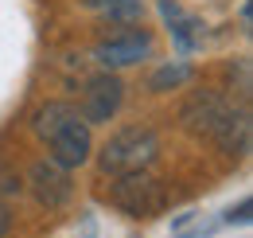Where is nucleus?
<instances>
[{
    "mask_svg": "<svg viewBox=\"0 0 253 238\" xmlns=\"http://www.w3.org/2000/svg\"><path fill=\"white\" fill-rule=\"evenodd\" d=\"M160 16H164V24L171 31V43H175L183 55H191V51L203 43V20L187 16L175 0H160Z\"/></svg>",
    "mask_w": 253,
    "mask_h": 238,
    "instance_id": "6e6552de",
    "label": "nucleus"
},
{
    "mask_svg": "<svg viewBox=\"0 0 253 238\" xmlns=\"http://www.w3.org/2000/svg\"><path fill=\"white\" fill-rule=\"evenodd\" d=\"M90 8H97L101 16H109L113 24H136L144 16V4L140 0H86Z\"/></svg>",
    "mask_w": 253,
    "mask_h": 238,
    "instance_id": "f8f14e48",
    "label": "nucleus"
},
{
    "mask_svg": "<svg viewBox=\"0 0 253 238\" xmlns=\"http://www.w3.org/2000/svg\"><path fill=\"white\" fill-rule=\"evenodd\" d=\"M70 114H78L70 102H47V106H39V110H35L32 129L39 133V137H43V141H47V137H51V133H55V129H59L66 118H70Z\"/></svg>",
    "mask_w": 253,
    "mask_h": 238,
    "instance_id": "9b49d317",
    "label": "nucleus"
},
{
    "mask_svg": "<svg viewBox=\"0 0 253 238\" xmlns=\"http://www.w3.org/2000/svg\"><path fill=\"white\" fill-rule=\"evenodd\" d=\"M8 227H12V211H8L4 203H0V238L8 235Z\"/></svg>",
    "mask_w": 253,
    "mask_h": 238,
    "instance_id": "4468645a",
    "label": "nucleus"
},
{
    "mask_svg": "<svg viewBox=\"0 0 253 238\" xmlns=\"http://www.w3.org/2000/svg\"><path fill=\"white\" fill-rule=\"evenodd\" d=\"M109 203L117 211H125L128 219H156L168 207V191L148 168H136V172H117L113 176Z\"/></svg>",
    "mask_w": 253,
    "mask_h": 238,
    "instance_id": "f03ea898",
    "label": "nucleus"
},
{
    "mask_svg": "<svg viewBox=\"0 0 253 238\" xmlns=\"http://www.w3.org/2000/svg\"><path fill=\"white\" fill-rule=\"evenodd\" d=\"M226 219H230V223H250V199H246V203H238V211H230Z\"/></svg>",
    "mask_w": 253,
    "mask_h": 238,
    "instance_id": "ddd939ff",
    "label": "nucleus"
},
{
    "mask_svg": "<svg viewBox=\"0 0 253 238\" xmlns=\"http://www.w3.org/2000/svg\"><path fill=\"white\" fill-rule=\"evenodd\" d=\"M191 62H164L160 70H152V78H148V90L152 94H168V90H179L191 82Z\"/></svg>",
    "mask_w": 253,
    "mask_h": 238,
    "instance_id": "9d476101",
    "label": "nucleus"
},
{
    "mask_svg": "<svg viewBox=\"0 0 253 238\" xmlns=\"http://www.w3.org/2000/svg\"><path fill=\"white\" fill-rule=\"evenodd\" d=\"M214 145H218L226 156H246V152H250V110H246V106H238V110L230 114V121L214 133Z\"/></svg>",
    "mask_w": 253,
    "mask_h": 238,
    "instance_id": "1a4fd4ad",
    "label": "nucleus"
},
{
    "mask_svg": "<svg viewBox=\"0 0 253 238\" xmlns=\"http://www.w3.org/2000/svg\"><path fill=\"white\" fill-rule=\"evenodd\" d=\"M28 183H32V195L43 207H63L66 199H70V191H74L66 168L55 164V160H39L32 172H28Z\"/></svg>",
    "mask_w": 253,
    "mask_h": 238,
    "instance_id": "0eeeda50",
    "label": "nucleus"
},
{
    "mask_svg": "<svg viewBox=\"0 0 253 238\" xmlns=\"http://www.w3.org/2000/svg\"><path fill=\"white\" fill-rule=\"evenodd\" d=\"M234 110H238V106H234L226 94H218V90H195L187 102H183V110H179V121L187 125L191 133L214 141V133L230 121Z\"/></svg>",
    "mask_w": 253,
    "mask_h": 238,
    "instance_id": "7ed1b4c3",
    "label": "nucleus"
},
{
    "mask_svg": "<svg viewBox=\"0 0 253 238\" xmlns=\"http://www.w3.org/2000/svg\"><path fill=\"white\" fill-rule=\"evenodd\" d=\"M47 149H51V160L63 164L66 172L70 168H82L94 152V141H90V125L82 121V114H70V118L47 137Z\"/></svg>",
    "mask_w": 253,
    "mask_h": 238,
    "instance_id": "20e7f679",
    "label": "nucleus"
},
{
    "mask_svg": "<svg viewBox=\"0 0 253 238\" xmlns=\"http://www.w3.org/2000/svg\"><path fill=\"white\" fill-rule=\"evenodd\" d=\"M152 55V35L144 28H132L125 24V31H117V35H109V39H101L94 47V59L105 66V70H117V66H132V62L148 59Z\"/></svg>",
    "mask_w": 253,
    "mask_h": 238,
    "instance_id": "39448f33",
    "label": "nucleus"
},
{
    "mask_svg": "<svg viewBox=\"0 0 253 238\" xmlns=\"http://www.w3.org/2000/svg\"><path fill=\"white\" fill-rule=\"evenodd\" d=\"M160 152V137L156 129L148 125H128V129H117L105 145H101V172L105 176H117V172H136V168H148Z\"/></svg>",
    "mask_w": 253,
    "mask_h": 238,
    "instance_id": "f257e3e1",
    "label": "nucleus"
},
{
    "mask_svg": "<svg viewBox=\"0 0 253 238\" xmlns=\"http://www.w3.org/2000/svg\"><path fill=\"white\" fill-rule=\"evenodd\" d=\"M121 98H125V86H121V78L117 74H94V78H86V90H82V121L86 125H105V121L113 118L117 110H121Z\"/></svg>",
    "mask_w": 253,
    "mask_h": 238,
    "instance_id": "423d86ee",
    "label": "nucleus"
}]
</instances>
